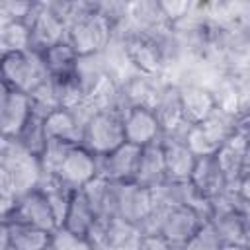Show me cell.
<instances>
[{
  "label": "cell",
  "mask_w": 250,
  "mask_h": 250,
  "mask_svg": "<svg viewBox=\"0 0 250 250\" xmlns=\"http://www.w3.org/2000/svg\"><path fill=\"white\" fill-rule=\"evenodd\" d=\"M111 37L113 27L98 12L96 2H70L66 16V39L78 57L104 53Z\"/></svg>",
  "instance_id": "obj_1"
},
{
  "label": "cell",
  "mask_w": 250,
  "mask_h": 250,
  "mask_svg": "<svg viewBox=\"0 0 250 250\" xmlns=\"http://www.w3.org/2000/svg\"><path fill=\"white\" fill-rule=\"evenodd\" d=\"M0 176L8 178L18 195L37 189L43 180V166L37 154L25 150L16 139L0 141Z\"/></svg>",
  "instance_id": "obj_2"
},
{
  "label": "cell",
  "mask_w": 250,
  "mask_h": 250,
  "mask_svg": "<svg viewBox=\"0 0 250 250\" xmlns=\"http://www.w3.org/2000/svg\"><path fill=\"white\" fill-rule=\"evenodd\" d=\"M2 86L10 90H18L23 94H33L39 86H43L51 76L45 66L43 55L37 51H21L2 55Z\"/></svg>",
  "instance_id": "obj_3"
},
{
  "label": "cell",
  "mask_w": 250,
  "mask_h": 250,
  "mask_svg": "<svg viewBox=\"0 0 250 250\" xmlns=\"http://www.w3.org/2000/svg\"><path fill=\"white\" fill-rule=\"evenodd\" d=\"M125 143L123 115L117 111L102 109L90 115L84 123L82 146L96 156H105Z\"/></svg>",
  "instance_id": "obj_4"
},
{
  "label": "cell",
  "mask_w": 250,
  "mask_h": 250,
  "mask_svg": "<svg viewBox=\"0 0 250 250\" xmlns=\"http://www.w3.org/2000/svg\"><path fill=\"white\" fill-rule=\"evenodd\" d=\"M236 133V117L217 109L207 121L189 125L186 131V143L195 156L217 154V150Z\"/></svg>",
  "instance_id": "obj_5"
},
{
  "label": "cell",
  "mask_w": 250,
  "mask_h": 250,
  "mask_svg": "<svg viewBox=\"0 0 250 250\" xmlns=\"http://www.w3.org/2000/svg\"><path fill=\"white\" fill-rule=\"evenodd\" d=\"M154 209L152 189L137 182H115V217L137 229Z\"/></svg>",
  "instance_id": "obj_6"
},
{
  "label": "cell",
  "mask_w": 250,
  "mask_h": 250,
  "mask_svg": "<svg viewBox=\"0 0 250 250\" xmlns=\"http://www.w3.org/2000/svg\"><path fill=\"white\" fill-rule=\"evenodd\" d=\"M27 25L31 31V51L41 55L49 47L66 39V23L53 10L51 2H37Z\"/></svg>",
  "instance_id": "obj_7"
},
{
  "label": "cell",
  "mask_w": 250,
  "mask_h": 250,
  "mask_svg": "<svg viewBox=\"0 0 250 250\" xmlns=\"http://www.w3.org/2000/svg\"><path fill=\"white\" fill-rule=\"evenodd\" d=\"M2 221H16V223L31 225V227L43 229L47 232H55L59 229L57 219L53 215V209H51L45 193L39 188L23 193L18 199L14 211L8 217H2Z\"/></svg>",
  "instance_id": "obj_8"
},
{
  "label": "cell",
  "mask_w": 250,
  "mask_h": 250,
  "mask_svg": "<svg viewBox=\"0 0 250 250\" xmlns=\"http://www.w3.org/2000/svg\"><path fill=\"white\" fill-rule=\"evenodd\" d=\"M125 127V141L131 145H137L141 148L160 143L164 139L162 125L152 111V107L146 105H133L123 117Z\"/></svg>",
  "instance_id": "obj_9"
},
{
  "label": "cell",
  "mask_w": 250,
  "mask_h": 250,
  "mask_svg": "<svg viewBox=\"0 0 250 250\" xmlns=\"http://www.w3.org/2000/svg\"><path fill=\"white\" fill-rule=\"evenodd\" d=\"M33 107L27 94L2 86L0 94V129L2 139H16L31 119Z\"/></svg>",
  "instance_id": "obj_10"
},
{
  "label": "cell",
  "mask_w": 250,
  "mask_h": 250,
  "mask_svg": "<svg viewBox=\"0 0 250 250\" xmlns=\"http://www.w3.org/2000/svg\"><path fill=\"white\" fill-rule=\"evenodd\" d=\"M205 221H209V219H205L201 213H197L191 207H186V205L170 207V209H164L158 234L162 238H166L172 246L180 248V246H184L191 238V234Z\"/></svg>",
  "instance_id": "obj_11"
},
{
  "label": "cell",
  "mask_w": 250,
  "mask_h": 250,
  "mask_svg": "<svg viewBox=\"0 0 250 250\" xmlns=\"http://www.w3.org/2000/svg\"><path fill=\"white\" fill-rule=\"evenodd\" d=\"M143 148L131 143H123L105 156H98V176L109 182H135Z\"/></svg>",
  "instance_id": "obj_12"
},
{
  "label": "cell",
  "mask_w": 250,
  "mask_h": 250,
  "mask_svg": "<svg viewBox=\"0 0 250 250\" xmlns=\"http://www.w3.org/2000/svg\"><path fill=\"white\" fill-rule=\"evenodd\" d=\"M152 111L156 113L164 135H184L189 129V125L186 123L184 117V109H182V98H180V86L176 82H166L164 88L160 90Z\"/></svg>",
  "instance_id": "obj_13"
},
{
  "label": "cell",
  "mask_w": 250,
  "mask_h": 250,
  "mask_svg": "<svg viewBox=\"0 0 250 250\" xmlns=\"http://www.w3.org/2000/svg\"><path fill=\"white\" fill-rule=\"evenodd\" d=\"M162 152L166 162V174L170 182H188L193 174L197 156L188 146L184 135H164Z\"/></svg>",
  "instance_id": "obj_14"
},
{
  "label": "cell",
  "mask_w": 250,
  "mask_h": 250,
  "mask_svg": "<svg viewBox=\"0 0 250 250\" xmlns=\"http://www.w3.org/2000/svg\"><path fill=\"white\" fill-rule=\"evenodd\" d=\"M57 178L74 191L82 189L94 178H98V156L84 146H74L61 166Z\"/></svg>",
  "instance_id": "obj_15"
},
{
  "label": "cell",
  "mask_w": 250,
  "mask_h": 250,
  "mask_svg": "<svg viewBox=\"0 0 250 250\" xmlns=\"http://www.w3.org/2000/svg\"><path fill=\"white\" fill-rule=\"evenodd\" d=\"M189 182L209 201H213L219 195L230 191L229 182H227V178H225L215 154L197 156V162H195V168H193V174H191Z\"/></svg>",
  "instance_id": "obj_16"
},
{
  "label": "cell",
  "mask_w": 250,
  "mask_h": 250,
  "mask_svg": "<svg viewBox=\"0 0 250 250\" xmlns=\"http://www.w3.org/2000/svg\"><path fill=\"white\" fill-rule=\"evenodd\" d=\"M127 20L137 33L143 35H158L166 29H172L170 21L164 16L162 4L156 0H137L129 2Z\"/></svg>",
  "instance_id": "obj_17"
},
{
  "label": "cell",
  "mask_w": 250,
  "mask_h": 250,
  "mask_svg": "<svg viewBox=\"0 0 250 250\" xmlns=\"http://www.w3.org/2000/svg\"><path fill=\"white\" fill-rule=\"evenodd\" d=\"M182 109L188 125H199L207 121L217 111V102L211 88L201 84H182L180 86Z\"/></svg>",
  "instance_id": "obj_18"
},
{
  "label": "cell",
  "mask_w": 250,
  "mask_h": 250,
  "mask_svg": "<svg viewBox=\"0 0 250 250\" xmlns=\"http://www.w3.org/2000/svg\"><path fill=\"white\" fill-rule=\"evenodd\" d=\"M51 236L53 232L31 225L2 221V242H8L16 250H47L51 246Z\"/></svg>",
  "instance_id": "obj_19"
},
{
  "label": "cell",
  "mask_w": 250,
  "mask_h": 250,
  "mask_svg": "<svg viewBox=\"0 0 250 250\" xmlns=\"http://www.w3.org/2000/svg\"><path fill=\"white\" fill-rule=\"evenodd\" d=\"M246 137L242 133H234L219 150H217V162L229 182L230 191L238 189V184L242 180V156H244V146H246Z\"/></svg>",
  "instance_id": "obj_20"
},
{
  "label": "cell",
  "mask_w": 250,
  "mask_h": 250,
  "mask_svg": "<svg viewBox=\"0 0 250 250\" xmlns=\"http://www.w3.org/2000/svg\"><path fill=\"white\" fill-rule=\"evenodd\" d=\"M135 182L148 189H154V188L162 186L164 182H168L162 143H154V145H148L143 148L139 168L135 174Z\"/></svg>",
  "instance_id": "obj_21"
},
{
  "label": "cell",
  "mask_w": 250,
  "mask_h": 250,
  "mask_svg": "<svg viewBox=\"0 0 250 250\" xmlns=\"http://www.w3.org/2000/svg\"><path fill=\"white\" fill-rule=\"evenodd\" d=\"M45 133L47 139H59L74 146H82V133L84 123L72 109H57L45 119Z\"/></svg>",
  "instance_id": "obj_22"
},
{
  "label": "cell",
  "mask_w": 250,
  "mask_h": 250,
  "mask_svg": "<svg viewBox=\"0 0 250 250\" xmlns=\"http://www.w3.org/2000/svg\"><path fill=\"white\" fill-rule=\"evenodd\" d=\"M82 193L86 195L98 221H109L115 217V182L98 176L82 188Z\"/></svg>",
  "instance_id": "obj_23"
},
{
  "label": "cell",
  "mask_w": 250,
  "mask_h": 250,
  "mask_svg": "<svg viewBox=\"0 0 250 250\" xmlns=\"http://www.w3.org/2000/svg\"><path fill=\"white\" fill-rule=\"evenodd\" d=\"M74 78H76L78 86L82 88V92H84V96H86V100H88V98L109 78L104 53L78 57L76 70H74Z\"/></svg>",
  "instance_id": "obj_24"
},
{
  "label": "cell",
  "mask_w": 250,
  "mask_h": 250,
  "mask_svg": "<svg viewBox=\"0 0 250 250\" xmlns=\"http://www.w3.org/2000/svg\"><path fill=\"white\" fill-rule=\"evenodd\" d=\"M96 223H98V219L94 215V209L90 207L82 189L74 191L72 201L66 211V217H64V223H62V229H66L74 234H80V236H88Z\"/></svg>",
  "instance_id": "obj_25"
},
{
  "label": "cell",
  "mask_w": 250,
  "mask_h": 250,
  "mask_svg": "<svg viewBox=\"0 0 250 250\" xmlns=\"http://www.w3.org/2000/svg\"><path fill=\"white\" fill-rule=\"evenodd\" d=\"M43 61H45V66H47L51 78H66V76H72L76 70L78 53L74 51L70 41L64 39V41L49 47L43 53Z\"/></svg>",
  "instance_id": "obj_26"
},
{
  "label": "cell",
  "mask_w": 250,
  "mask_h": 250,
  "mask_svg": "<svg viewBox=\"0 0 250 250\" xmlns=\"http://www.w3.org/2000/svg\"><path fill=\"white\" fill-rule=\"evenodd\" d=\"M39 189L45 193V197H47V201H49V205L53 209V215L57 219V225L61 229L62 223H64L68 205L72 201L74 189H70L68 186H64L57 176H49V174L43 176V180L39 184Z\"/></svg>",
  "instance_id": "obj_27"
},
{
  "label": "cell",
  "mask_w": 250,
  "mask_h": 250,
  "mask_svg": "<svg viewBox=\"0 0 250 250\" xmlns=\"http://www.w3.org/2000/svg\"><path fill=\"white\" fill-rule=\"evenodd\" d=\"M0 49H2V55L29 51L31 49L29 25L23 21L0 23Z\"/></svg>",
  "instance_id": "obj_28"
},
{
  "label": "cell",
  "mask_w": 250,
  "mask_h": 250,
  "mask_svg": "<svg viewBox=\"0 0 250 250\" xmlns=\"http://www.w3.org/2000/svg\"><path fill=\"white\" fill-rule=\"evenodd\" d=\"M72 148H74V145H68L64 141L47 139V143H45V146H43V150L39 154V160H41V166H43V174L57 176Z\"/></svg>",
  "instance_id": "obj_29"
},
{
  "label": "cell",
  "mask_w": 250,
  "mask_h": 250,
  "mask_svg": "<svg viewBox=\"0 0 250 250\" xmlns=\"http://www.w3.org/2000/svg\"><path fill=\"white\" fill-rule=\"evenodd\" d=\"M16 141L29 152L33 154H41L45 143H47V133H45V119L39 115H31V119L25 123V127L21 129V133L16 137Z\"/></svg>",
  "instance_id": "obj_30"
},
{
  "label": "cell",
  "mask_w": 250,
  "mask_h": 250,
  "mask_svg": "<svg viewBox=\"0 0 250 250\" xmlns=\"http://www.w3.org/2000/svg\"><path fill=\"white\" fill-rule=\"evenodd\" d=\"M29 100H31L33 113L43 119H47L53 111L61 109V102H59V96H57V90L51 78L43 86H39L33 94H29Z\"/></svg>",
  "instance_id": "obj_31"
},
{
  "label": "cell",
  "mask_w": 250,
  "mask_h": 250,
  "mask_svg": "<svg viewBox=\"0 0 250 250\" xmlns=\"http://www.w3.org/2000/svg\"><path fill=\"white\" fill-rule=\"evenodd\" d=\"M225 244L219 236V232L215 230V227L211 225V221H205L193 234L191 238L180 246V250H221Z\"/></svg>",
  "instance_id": "obj_32"
},
{
  "label": "cell",
  "mask_w": 250,
  "mask_h": 250,
  "mask_svg": "<svg viewBox=\"0 0 250 250\" xmlns=\"http://www.w3.org/2000/svg\"><path fill=\"white\" fill-rule=\"evenodd\" d=\"M37 2H20V0H2L0 2V23L10 21H23L31 20Z\"/></svg>",
  "instance_id": "obj_33"
},
{
  "label": "cell",
  "mask_w": 250,
  "mask_h": 250,
  "mask_svg": "<svg viewBox=\"0 0 250 250\" xmlns=\"http://www.w3.org/2000/svg\"><path fill=\"white\" fill-rule=\"evenodd\" d=\"M51 250H94V246L86 236L74 234L61 227L51 236Z\"/></svg>",
  "instance_id": "obj_34"
},
{
  "label": "cell",
  "mask_w": 250,
  "mask_h": 250,
  "mask_svg": "<svg viewBox=\"0 0 250 250\" xmlns=\"http://www.w3.org/2000/svg\"><path fill=\"white\" fill-rule=\"evenodd\" d=\"M160 4H162V10H164V16H166V20L170 21L172 27L178 25V23L189 14V10H191V6H193V2H186V0H182V2L164 0V2H160Z\"/></svg>",
  "instance_id": "obj_35"
},
{
  "label": "cell",
  "mask_w": 250,
  "mask_h": 250,
  "mask_svg": "<svg viewBox=\"0 0 250 250\" xmlns=\"http://www.w3.org/2000/svg\"><path fill=\"white\" fill-rule=\"evenodd\" d=\"M137 250H176V246H172L160 234H146V236H141Z\"/></svg>",
  "instance_id": "obj_36"
},
{
  "label": "cell",
  "mask_w": 250,
  "mask_h": 250,
  "mask_svg": "<svg viewBox=\"0 0 250 250\" xmlns=\"http://www.w3.org/2000/svg\"><path fill=\"white\" fill-rule=\"evenodd\" d=\"M238 197H240V195H238ZM238 209H240V215H242V219H244L246 232H250V203L244 201V199L240 197V201H238Z\"/></svg>",
  "instance_id": "obj_37"
},
{
  "label": "cell",
  "mask_w": 250,
  "mask_h": 250,
  "mask_svg": "<svg viewBox=\"0 0 250 250\" xmlns=\"http://www.w3.org/2000/svg\"><path fill=\"white\" fill-rule=\"evenodd\" d=\"M238 195L244 199V201H248L250 203V176H246V178H242L240 180V184H238Z\"/></svg>",
  "instance_id": "obj_38"
},
{
  "label": "cell",
  "mask_w": 250,
  "mask_h": 250,
  "mask_svg": "<svg viewBox=\"0 0 250 250\" xmlns=\"http://www.w3.org/2000/svg\"><path fill=\"white\" fill-rule=\"evenodd\" d=\"M250 176V139L246 141L244 146V156H242V178Z\"/></svg>",
  "instance_id": "obj_39"
},
{
  "label": "cell",
  "mask_w": 250,
  "mask_h": 250,
  "mask_svg": "<svg viewBox=\"0 0 250 250\" xmlns=\"http://www.w3.org/2000/svg\"><path fill=\"white\" fill-rule=\"evenodd\" d=\"M221 250H250L246 244H225Z\"/></svg>",
  "instance_id": "obj_40"
},
{
  "label": "cell",
  "mask_w": 250,
  "mask_h": 250,
  "mask_svg": "<svg viewBox=\"0 0 250 250\" xmlns=\"http://www.w3.org/2000/svg\"><path fill=\"white\" fill-rule=\"evenodd\" d=\"M0 250H16V248H12L8 242H0Z\"/></svg>",
  "instance_id": "obj_41"
},
{
  "label": "cell",
  "mask_w": 250,
  "mask_h": 250,
  "mask_svg": "<svg viewBox=\"0 0 250 250\" xmlns=\"http://www.w3.org/2000/svg\"><path fill=\"white\" fill-rule=\"evenodd\" d=\"M47 250H51V246H49V248H47Z\"/></svg>",
  "instance_id": "obj_42"
},
{
  "label": "cell",
  "mask_w": 250,
  "mask_h": 250,
  "mask_svg": "<svg viewBox=\"0 0 250 250\" xmlns=\"http://www.w3.org/2000/svg\"><path fill=\"white\" fill-rule=\"evenodd\" d=\"M176 250H180V248H176Z\"/></svg>",
  "instance_id": "obj_43"
}]
</instances>
